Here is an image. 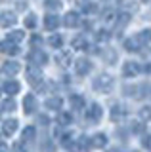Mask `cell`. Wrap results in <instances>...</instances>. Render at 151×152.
Wrapping results in <instances>:
<instances>
[{"label": "cell", "mask_w": 151, "mask_h": 152, "mask_svg": "<svg viewBox=\"0 0 151 152\" xmlns=\"http://www.w3.org/2000/svg\"><path fill=\"white\" fill-rule=\"evenodd\" d=\"M140 72V66L138 63H124V69H122V76H126V78H130V76H136Z\"/></svg>", "instance_id": "obj_1"}, {"label": "cell", "mask_w": 151, "mask_h": 152, "mask_svg": "<svg viewBox=\"0 0 151 152\" xmlns=\"http://www.w3.org/2000/svg\"><path fill=\"white\" fill-rule=\"evenodd\" d=\"M138 38H140L141 42H149V40H151V28H145V31H141Z\"/></svg>", "instance_id": "obj_2"}, {"label": "cell", "mask_w": 151, "mask_h": 152, "mask_svg": "<svg viewBox=\"0 0 151 152\" xmlns=\"http://www.w3.org/2000/svg\"><path fill=\"white\" fill-rule=\"evenodd\" d=\"M144 146H145V148H151V135H147V137H145V141H144Z\"/></svg>", "instance_id": "obj_3"}, {"label": "cell", "mask_w": 151, "mask_h": 152, "mask_svg": "<svg viewBox=\"0 0 151 152\" xmlns=\"http://www.w3.org/2000/svg\"><path fill=\"white\" fill-rule=\"evenodd\" d=\"M149 110H151L149 107H145V108H144V112H141V114H144V118H149Z\"/></svg>", "instance_id": "obj_4"}]
</instances>
